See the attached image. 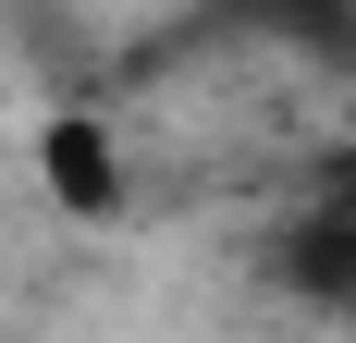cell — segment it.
<instances>
[{
    "instance_id": "1",
    "label": "cell",
    "mask_w": 356,
    "mask_h": 343,
    "mask_svg": "<svg viewBox=\"0 0 356 343\" xmlns=\"http://www.w3.org/2000/svg\"><path fill=\"white\" fill-rule=\"evenodd\" d=\"M270 282H283V307H307V319H356V147H332V160L295 184L283 233H270Z\"/></svg>"
},
{
    "instance_id": "2",
    "label": "cell",
    "mask_w": 356,
    "mask_h": 343,
    "mask_svg": "<svg viewBox=\"0 0 356 343\" xmlns=\"http://www.w3.org/2000/svg\"><path fill=\"white\" fill-rule=\"evenodd\" d=\"M258 25H283L295 49H320V62H356V0H234Z\"/></svg>"
},
{
    "instance_id": "3",
    "label": "cell",
    "mask_w": 356,
    "mask_h": 343,
    "mask_svg": "<svg viewBox=\"0 0 356 343\" xmlns=\"http://www.w3.org/2000/svg\"><path fill=\"white\" fill-rule=\"evenodd\" d=\"M49 172H62L74 208H111V160H99V135H86V123H62V135H49Z\"/></svg>"
}]
</instances>
